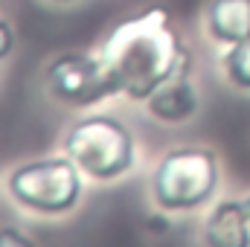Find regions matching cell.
<instances>
[{
    "mask_svg": "<svg viewBox=\"0 0 250 247\" xmlns=\"http://www.w3.org/2000/svg\"><path fill=\"white\" fill-rule=\"evenodd\" d=\"M32 239L29 236H21V233H15L12 227H3L0 230V247H6V245H29Z\"/></svg>",
    "mask_w": 250,
    "mask_h": 247,
    "instance_id": "8fae6325",
    "label": "cell"
},
{
    "mask_svg": "<svg viewBox=\"0 0 250 247\" xmlns=\"http://www.w3.org/2000/svg\"><path fill=\"white\" fill-rule=\"evenodd\" d=\"M146 114L154 123L163 125H184L198 117L201 111V90L198 82H192V73H184L172 82H166L163 87H157L146 102Z\"/></svg>",
    "mask_w": 250,
    "mask_h": 247,
    "instance_id": "8992f818",
    "label": "cell"
},
{
    "mask_svg": "<svg viewBox=\"0 0 250 247\" xmlns=\"http://www.w3.org/2000/svg\"><path fill=\"white\" fill-rule=\"evenodd\" d=\"M204 35L218 47L250 38V0H207L201 12Z\"/></svg>",
    "mask_w": 250,
    "mask_h": 247,
    "instance_id": "ba28073f",
    "label": "cell"
},
{
    "mask_svg": "<svg viewBox=\"0 0 250 247\" xmlns=\"http://www.w3.org/2000/svg\"><path fill=\"white\" fill-rule=\"evenodd\" d=\"M218 73L227 87L250 96V38L233 44V47H224V53L218 59Z\"/></svg>",
    "mask_w": 250,
    "mask_h": 247,
    "instance_id": "9c48e42d",
    "label": "cell"
},
{
    "mask_svg": "<svg viewBox=\"0 0 250 247\" xmlns=\"http://www.w3.org/2000/svg\"><path fill=\"white\" fill-rule=\"evenodd\" d=\"M102 70L117 96L146 102L166 82L192 73V53L163 6L143 9L114 23L96 50Z\"/></svg>",
    "mask_w": 250,
    "mask_h": 247,
    "instance_id": "6da1fadb",
    "label": "cell"
},
{
    "mask_svg": "<svg viewBox=\"0 0 250 247\" xmlns=\"http://www.w3.org/2000/svg\"><path fill=\"white\" fill-rule=\"evenodd\" d=\"M41 3H47V6H73V3H79V0H41Z\"/></svg>",
    "mask_w": 250,
    "mask_h": 247,
    "instance_id": "7c38bea8",
    "label": "cell"
},
{
    "mask_svg": "<svg viewBox=\"0 0 250 247\" xmlns=\"http://www.w3.org/2000/svg\"><path fill=\"white\" fill-rule=\"evenodd\" d=\"M41 87L50 102L70 111H87L117 96L96 53H59L47 59L41 70Z\"/></svg>",
    "mask_w": 250,
    "mask_h": 247,
    "instance_id": "5b68a950",
    "label": "cell"
},
{
    "mask_svg": "<svg viewBox=\"0 0 250 247\" xmlns=\"http://www.w3.org/2000/svg\"><path fill=\"white\" fill-rule=\"evenodd\" d=\"M84 175L67 154L32 157L3 175L6 198L26 215L64 218L79 209L84 198Z\"/></svg>",
    "mask_w": 250,
    "mask_h": 247,
    "instance_id": "277c9868",
    "label": "cell"
},
{
    "mask_svg": "<svg viewBox=\"0 0 250 247\" xmlns=\"http://www.w3.org/2000/svg\"><path fill=\"white\" fill-rule=\"evenodd\" d=\"M221 157L209 145L166 148L148 178V201L166 215H192L209 209L221 192Z\"/></svg>",
    "mask_w": 250,
    "mask_h": 247,
    "instance_id": "7a4b0ae2",
    "label": "cell"
},
{
    "mask_svg": "<svg viewBox=\"0 0 250 247\" xmlns=\"http://www.w3.org/2000/svg\"><path fill=\"white\" fill-rule=\"evenodd\" d=\"M204 245L250 247V215L245 198H221L209 206L204 221Z\"/></svg>",
    "mask_w": 250,
    "mask_h": 247,
    "instance_id": "52a82bcc",
    "label": "cell"
},
{
    "mask_svg": "<svg viewBox=\"0 0 250 247\" xmlns=\"http://www.w3.org/2000/svg\"><path fill=\"white\" fill-rule=\"evenodd\" d=\"M245 206H248V215H250V192L245 195Z\"/></svg>",
    "mask_w": 250,
    "mask_h": 247,
    "instance_id": "4fadbf2b",
    "label": "cell"
},
{
    "mask_svg": "<svg viewBox=\"0 0 250 247\" xmlns=\"http://www.w3.org/2000/svg\"><path fill=\"white\" fill-rule=\"evenodd\" d=\"M15 47H18V32L9 18H0V64L12 59Z\"/></svg>",
    "mask_w": 250,
    "mask_h": 247,
    "instance_id": "30bf717a",
    "label": "cell"
},
{
    "mask_svg": "<svg viewBox=\"0 0 250 247\" xmlns=\"http://www.w3.org/2000/svg\"><path fill=\"white\" fill-rule=\"evenodd\" d=\"M62 151L93 184H117L137 166L134 128L105 111L76 117L62 137Z\"/></svg>",
    "mask_w": 250,
    "mask_h": 247,
    "instance_id": "3957f363",
    "label": "cell"
}]
</instances>
